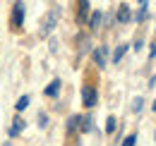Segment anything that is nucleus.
<instances>
[{
    "instance_id": "1",
    "label": "nucleus",
    "mask_w": 156,
    "mask_h": 146,
    "mask_svg": "<svg viewBox=\"0 0 156 146\" xmlns=\"http://www.w3.org/2000/svg\"><path fill=\"white\" fill-rule=\"evenodd\" d=\"M58 15H60L58 7H55V10H51V12L46 15V19H43V26H41V36H48V34L53 31V26H55V22H58Z\"/></svg>"
},
{
    "instance_id": "2",
    "label": "nucleus",
    "mask_w": 156,
    "mask_h": 146,
    "mask_svg": "<svg viewBox=\"0 0 156 146\" xmlns=\"http://www.w3.org/2000/svg\"><path fill=\"white\" fill-rule=\"evenodd\" d=\"M82 103H84L87 108H94V106H96V89L84 86V89H82Z\"/></svg>"
},
{
    "instance_id": "3",
    "label": "nucleus",
    "mask_w": 156,
    "mask_h": 146,
    "mask_svg": "<svg viewBox=\"0 0 156 146\" xmlns=\"http://www.w3.org/2000/svg\"><path fill=\"white\" fill-rule=\"evenodd\" d=\"M22 22H24V2H15V10H12V26L20 29Z\"/></svg>"
},
{
    "instance_id": "4",
    "label": "nucleus",
    "mask_w": 156,
    "mask_h": 146,
    "mask_svg": "<svg viewBox=\"0 0 156 146\" xmlns=\"http://www.w3.org/2000/svg\"><path fill=\"white\" fill-rule=\"evenodd\" d=\"M24 127H27V122H24L22 117H15V120H12V125H10V132H7V134H10V137H17Z\"/></svg>"
},
{
    "instance_id": "5",
    "label": "nucleus",
    "mask_w": 156,
    "mask_h": 146,
    "mask_svg": "<svg viewBox=\"0 0 156 146\" xmlns=\"http://www.w3.org/2000/svg\"><path fill=\"white\" fill-rule=\"evenodd\" d=\"M106 53H108V48H106V46H101V48L94 50V62H96L98 67H103V65H106Z\"/></svg>"
},
{
    "instance_id": "6",
    "label": "nucleus",
    "mask_w": 156,
    "mask_h": 146,
    "mask_svg": "<svg viewBox=\"0 0 156 146\" xmlns=\"http://www.w3.org/2000/svg\"><path fill=\"white\" fill-rule=\"evenodd\" d=\"M43 93H46V96H51V98H55V96L60 93V79H53V82L46 86V91H43Z\"/></svg>"
},
{
    "instance_id": "7",
    "label": "nucleus",
    "mask_w": 156,
    "mask_h": 146,
    "mask_svg": "<svg viewBox=\"0 0 156 146\" xmlns=\"http://www.w3.org/2000/svg\"><path fill=\"white\" fill-rule=\"evenodd\" d=\"M79 127H82V115H72L67 120V132H77Z\"/></svg>"
},
{
    "instance_id": "8",
    "label": "nucleus",
    "mask_w": 156,
    "mask_h": 146,
    "mask_svg": "<svg viewBox=\"0 0 156 146\" xmlns=\"http://www.w3.org/2000/svg\"><path fill=\"white\" fill-rule=\"evenodd\" d=\"M130 17H132V15H130V7L122 2V5L118 7V22H130Z\"/></svg>"
},
{
    "instance_id": "9",
    "label": "nucleus",
    "mask_w": 156,
    "mask_h": 146,
    "mask_svg": "<svg viewBox=\"0 0 156 146\" xmlns=\"http://www.w3.org/2000/svg\"><path fill=\"white\" fill-rule=\"evenodd\" d=\"M127 48H130L127 43H122V46H118V48H115V53H113V62H115V65L122 60V55H125V50H127Z\"/></svg>"
},
{
    "instance_id": "10",
    "label": "nucleus",
    "mask_w": 156,
    "mask_h": 146,
    "mask_svg": "<svg viewBox=\"0 0 156 146\" xmlns=\"http://www.w3.org/2000/svg\"><path fill=\"white\" fill-rule=\"evenodd\" d=\"M29 101H31L29 96H20V101L15 103V110H17V113H22V110H24L27 106H29Z\"/></svg>"
},
{
    "instance_id": "11",
    "label": "nucleus",
    "mask_w": 156,
    "mask_h": 146,
    "mask_svg": "<svg viewBox=\"0 0 156 146\" xmlns=\"http://www.w3.org/2000/svg\"><path fill=\"white\" fill-rule=\"evenodd\" d=\"M101 19H103V15H101V12H94V15H91V19H89V26H91V29H98Z\"/></svg>"
},
{
    "instance_id": "12",
    "label": "nucleus",
    "mask_w": 156,
    "mask_h": 146,
    "mask_svg": "<svg viewBox=\"0 0 156 146\" xmlns=\"http://www.w3.org/2000/svg\"><path fill=\"white\" fill-rule=\"evenodd\" d=\"M115 127H118V120H115V117H108V120H106V132H108V134H113Z\"/></svg>"
},
{
    "instance_id": "13",
    "label": "nucleus",
    "mask_w": 156,
    "mask_h": 146,
    "mask_svg": "<svg viewBox=\"0 0 156 146\" xmlns=\"http://www.w3.org/2000/svg\"><path fill=\"white\" fill-rule=\"evenodd\" d=\"M147 7H149L147 2H139V12H137V19H139V22H142L144 17H147Z\"/></svg>"
},
{
    "instance_id": "14",
    "label": "nucleus",
    "mask_w": 156,
    "mask_h": 146,
    "mask_svg": "<svg viewBox=\"0 0 156 146\" xmlns=\"http://www.w3.org/2000/svg\"><path fill=\"white\" fill-rule=\"evenodd\" d=\"M135 141H137V134H130V137L122 139V146H135Z\"/></svg>"
},
{
    "instance_id": "15",
    "label": "nucleus",
    "mask_w": 156,
    "mask_h": 146,
    "mask_svg": "<svg viewBox=\"0 0 156 146\" xmlns=\"http://www.w3.org/2000/svg\"><path fill=\"white\" fill-rule=\"evenodd\" d=\"M87 12H89V2H82V5H79V19L87 17Z\"/></svg>"
},
{
    "instance_id": "16",
    "label": "nucleus",
    "mask_w": 156,
    "mask_h": 146,
    "mask_svg": "<svg viewBox=\"0 0 156 146\" xmlns=\"http://www.w3.org/2000/svg\"><path fill=\"white\" fill-rule=\"evenodd\" d=\"M48 125V117H46V113H39V127H46Z\"/></svg>"
},
{
    "instance_id": "17",
    "label": "nucleus",
    "mask_w": 156,
    "mask_h": 146,
    "mask_svg": "<svg viewBox=\"0 0 156 146\" xmlns=\"http://www.w3.org/2000/svg\"><path fill=\"white\" fill-rule=\"evenodd\" d=\"M142 103H144L142 98H135V103H132V110H135V113H139V110H142Z\"/></svg>"
},
{
    "instance_id": "18",
    "label": "nucleus",
    "mask_w": 156,
    "mask_h": 146,
    "mask_svg": "<svg viewBox=\"0 0 156 146\" xmlns=\"http://www.w3.org/2000/svg\"><path fill=\"white\" fill-rule=\"evenodd\" d=\"M154 110H156V101H154Z\"/></svg>"
},
{
    "instance_id": "19",
    "label": "nucleus",
    "mask_w": 156,
    "mask_h": 146,
    "mask_svg": "<svg viewBox=\"0 0 156 146\" xmlns=\"http://www.w3.org/2000/svg\"><path fill=\"white\" fill-rule=\"evenodd\" d=\"M5 146H10V144H5Z\"/></svg>"
}]
</instances>
